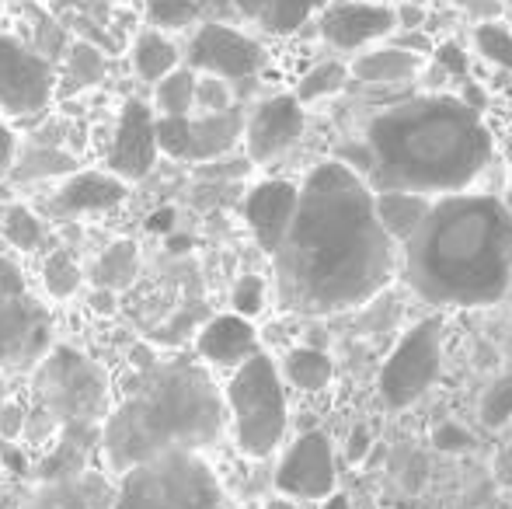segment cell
<instances>
[{"label":"cell","mask_w":512,"mask_h":509,"mask_svg":"<svg viewBox=\"0 0 512 509\" xmlns=\"http://www.w3.org/2000/svg\"><path fill=\"white\" fill-rule=\"evenodd\" d=\"M398 241L377 196L345 161H324L300 185V206L276 248V293L293 314L321 318L363 307L391 283Z\"/></svg>","instance_id":"obj_1"},{"label":"cell","mask_w":512,"mask_h":509,"mask_svg":"<svg viewBox=\"0 0 512 509\" xmlns=\"http://www.w3.org/2000/svg\"><path fill=\"white\" fill-rule=\"evenodd\" d=\"M408 286L436 307H485L512 286V213L495 196L450 192L401 245Z\"/></svg>","instance_id":"obj_2"},{"label":"cell","mask_w":512,"mask_h":509,"mask_svg":"<svg viewBox=\"0 0 512 509\" xmlns=\"http://www.w3.org/2000/svg\"><path fill=\"white\" fill-rule=\"evenodd\" d=\"M366 147L387 189L450 196L488 168L495 140L471 102L422 95L380 112L366 129Z\"/></svg>","instance_id":"obj_3"},{"label":"cell","mask_w":512,"mask_h":509,"mask_svg":"<svg viewBox=\"0 0 512 509\" xmlns=\"http://www.w3.org/2000/svg\"><path fill=\"white\" fill-rule=\"evenodd\" d=\"M227 398L192 360L157 363L143 384L108 415L105 457L115 475L147 464L168 450H206L227 429Z\"/></svg>","instance_id":"obj_4"},{"label":"cell","mask_w":512,"mask_h":509,"mask_svg":"<svg viewBox=\"0 0 512 509\" xmlns=\"http://www.w3.org/2000/svg\"><path fill=\"white\" fill-rule=\"evenodd\" d=\"M112 509H223V489L199 450H168L126 471Z\"/></svg>","instance_id":"obj_5"},{"label":"cell","mask_w":512,"mask_h":509,"mask_svg":"<svg viewBox=\"0 0 512 509\" xmlns=\"http://www.w3.org/2000/svg\"><path fill=\"white\" fill-rule=\"evenodd\" d=\"M227 408L234 419V440L248 457H269L286 436V394L276 363L255 353L234 370L227 384Z\"/></svg>","instance_id":"obj_6"},{"label":"cell","mask_w":512,"mask_h":509,"mask_svg":"<svg viewBox=\"0 0 512 509\" xmlns=\"http://www.w3.org/2000/svg\"><path fill=\"white\" fill-rule=\"evenodd\" d=\"M32 398L35 405L49 408L67 422H102L108 412V377L91 356L81 349L56 346L32 374Z\"/></svg>","instance_id":"obj_7"},{"label":"cell","mask_w":512,"mask_h":509,"mask_svg":"<svg viewBox=\"0 0 512 509\" xmlns=\"http://www.w3.org/2000/svg\"><path fill=\"white\" fill-rule=\"evenodd\" d=\"M443 370V325L425 318L398 342L380 370V394L391 408H408L439 381Z\"/></svg>","instance_id":"obj_8"},{"label":"cell","mask_w":512,"mask_h":509,"mask_svg":"<svg viewBox=\"0 0 512 509\" xmlns=\"http://www.w3.org/2000/svg\"><path fill=\"white\" fill-rule=\"evenodd\" d=\"M60 91L56 63L14 35H0V112L35 116Z\"/></svg>","instance_id":"obj_9"},{"label":"cell","mask_w":512,"mask_h":509,"mask_svg":"<svg viewBox=\"0 0 512 509\" xmlns=\"http://www.w3.org/2000/svg\"><path fill=\"white\" fill-rule=\"evenodd\" d=\"M53 318L28 290L0 297V367L35 370L49 356Z\"/></svg>","instance_id":"obj_10"},{"label":"cell","mask_w":512,"mask_h":509,"mask_svg":"<svg viewBox=\"0 0 512 509\" xmlns=\"http://www.w3.org/2000/svg\"><path fill=\"white\" fill-rule=\"evenodd\" d=\"M189 67L199 74H216L223 81H248L265 67V49L251 35L223 21H206L189 42Z\"/></svg>","instance_id":"obj_11"},{"label":"cell","mask_w":512,"mask_h":509,"mask_svg":"<svg viewBox=\"0 0 512 509\" xmlns=\"http://www.w3.org/2000/svg\"><path fill=\"white\" fill-rule=\"evenodd\" d=\"M276 489L290 499L335 496V454L324 433H307L286 450L276 471Z\"/></svg>","instance_id":"obj_12"},{"label":"cell","mask_w":512,"mask_h":509,"mask_svg":"<svg viewBox=\"0 0 512 509\" xmlns=\"http://www.w3.org/2000/svg\"><path fill=\"white\" fill-rule=\"evenodd\" d=\"M317 28H321L328 46L342 49V53H356V49L391 35L398 28V11L377 4V0H335L321 11Z\"/></svg>","instance_id":"obj_13"},{"label":"cell","mask_w":512,"mask_h":509,"mask_svg":"<svg viewBox=\"0 0 512 509\" xmlns=\"http://www.w3.org/2000/svg\"><path fill=\"white\" fill-rule=\"evenodd\" d=\"M157 116L147 102L140 98H129L122 105L119 126H115V140L108 150V171L126 182L143 178L157 161Z\"/></svg>","instance_id":"obj_14"},{"label":"cell","mask_w":512,"mask_h":509,"mask_svg":"<svg viewBox=\"0 0 512 509\" xmlns=\"http://www.w3.org/2000/svg\"><path fill=\"white\" fill-rule=\"evenodd\" d=\"M304 102L297 95H276L265 98L255 112L248 116L244 129V143H248V157L255 164H265L290 150L304 133Z\"/></svg>","instance_id":"obj_15"},{"label":"cell","mask_w":512,"mask_h":509,"mask_svg":"<svg viewBox=\"0 0 512 509\" xmlns=\"http://www.w3.org/2000/svg\"><path fill=\"white\" fill-rule=\"evenodd\" d=\"M300 206V189L293 182H262L248 192L244 199V220H248L251 234H255L258 248L269 255H276V248L283 245L286 231H290L293 217Z\"/></svg>","instance_id":"obj_16"},{"label":"cell","mask_w":512,"mask_h":509,"mask_svg":"<svg viewBox=\"0 0 512 509\" xmlns=\"http://www.w3.org/2000/svg\"><path fill=\"white\" fill-rule=\"evenodd\" d=\"M126 196V178L112 175V171H74V178H67V185L49 203V217L70 220L88 217V213H108L126 203Z\"/></svg>","instance_id":"obj_17"},{"label":"cell","mask_w":512,"mask_h":509,"mask_svg":"<svg viewBox=\"0 0 512 509\" xmlns=\"http://www.w3.org/2000/svg\"><path fill=\"white\" fill-rule=\"evenodd\" d=\"M115 489L98 471H81L60 482H42L35 492L21 499L18 509H112Z\"/></svg>","instance_id":"obj_18"},{"label":"cell","mask_w":512,"mask_h":509,"mask_svg":"<svg viewBox=\"0 0 512 509\" xmlns=\"http://www.w3.org/2000/svg\"><path fill=\"white\" fill-rule=\"evenodd\" d=\"M105 443L102 422H67L60 426V440L49 457H42L35 478L39 482H60V478H74L88 471V457Z\"/></svg>","instance_id":"obj_19"},{"label":"cell","mask_w":512,"mask_h":509,"mask_svg":"<svg viewBox=\"0 0 512 509\" xmlns=\"http://www.w3.org/2000/svg\"><path fill=\"white\" fill-rule=\"evenodd\" d=\"M258 353V335L244 314H220L199 332V356L213 367H241Z\"/></svg>","instance_id":"obj_20"},{"label":"cell","mask_w":512,"mask_h":509,"mask_svg":"<svg viewBox=\"0 0 512 509\" xmlns=\"http://www.w3.org/2000/svg\"><path fill=\"white\" fill-rule=\"evenodd\" d=\"M244 129H248V119H244L241 109L203 112L199 119L189 116V161H220L223 154L234 150V143L244 136Z\"/></svg>","instance_id":"obj_21"},{"label":"cell","mask_w":512,"mask_h":509,"mask_svg":"<svg viewBox=\"0 0 512 509\" xmlns=\"http://www.w3.org/2000/svg\"><path fill=\"white\" fill-rule=\"evenodd\" d=\"M335 0H234V7L248 21H255L269 35H293L307 25L314 14H321Z\"/></svg>","instance_id":"obj_22"},{"label":"cell","mask_w":512,"mask_h":509,"mask_svg":"<svg viewBox=\"0 0 512 509\" xmlns=\"http://www.w3.org/2000/svg\"><path fill=\"white\" fill-rule=\"evenodd\" d=\"M349 70L363 84H405L422 70V56L411 53L405 46H384V49H370V53H359Z\"/></svg>","instance_id":"obj_23"},{"label":"cell","mask_w":512,"mask_h":509,"mask_svg":"<svg viewBox=\"0 0 512 509\" xmlns=\"http://www.w3.org/2000/svg\"><path fill=\"white\" fill-rule=\"evenodd\" d=\"M133 70L140 81L157 84L178 70V46L168 39V32H157V28H143L133 39Z\"/></svg>","instance_id":"obj_24"},{"label":"cell","mask_w":512,"mask_h":509,"mask_svg":"<svg viewBox=\"0 0 512 509\" xmlns=\"http://www.w3.org/2000/svg\"><path fill=\"white\" fill-rule=\"evenodd\" d=\"M377 210H380V220H384L387 234L405 245L411 234L418 231L422 217L429 213V203H425V196H418V192L384 189L377 196Z\"/></svg>","instance_id":"obj_25"},{"label":"cell","mask_w":512,"mask_h":509,"mask_svg":"<svg viewBox=\"0 0 512 509\" xmlns=\"http://www.w3.org/2000/svg\"><path fill=\"white\" fill-rule=\"evenodd\" d=\"M136 272H140V248H136V241H115V245H108L102 258L95 262L91 279H95V286H105V290L119 293L133 283Z\"/></svg>","instance_id":"obj_26"},{"label":"cell","mask_w":512,"mask_h":509,"mask_svg":"<svg viewBox=\"0 0 512 509\" xmlns=\"http://www.w3.org/2000/svg\"><path fill=\"white\" fill-rule=\"evenodd\" d=\"M105 53L95 42H74L67 49V60H63V84L60 95H70V91H84L91 84L105 81Z\"/></svg>","instance_id":"obj_27"},{"label":"cell","mask_w":512,"mask_h":509,"mask_svg":"<svg viewBox=\"0 0 512 509\" xmlns=\"http://www.w3.org/2000/svg\"><path fill=\"white\" fill-rule=\"evenodd\" d=\"M196 88H199V70L192 67L171 70L164 81L154 84L157 116H189L196 109Z\"/></svg>","instance_id":"obj_28"},{"label":"cell","mask_w":512,"mask_h":509,"mask_svg":"<svg viewBox=\"0 0 512 509\" xmlns=\"http://www.w3.org/2000/svg\"><path fill=\"white\" fill-rule=\"evenodd\" d=\"M77 157H70L60 147H28L25 154L14 161L11 175L18 182H35V178H56V175H74Z\"/></svg>","instance_id":"obj_29"},{"label":"cell","mask_w":512,"mask_h":509,"mask_svg":"<svg viewBox=\"0 0 512 509\" xmlns=\"http://www.w3.org/2000/svg\"><path fill=\"white\" fill-rule=\"evenodd\" d=\"M283 374H286V381L293 387H300V391H321V387L331 384L335 367H331V360L321 349H293L283 363Z\"/></svg>","instance_id":"obj_30"},{"label":"cell","mask_w":512,"mask_h":509,"mask_svg":"<svg viewBox=\"0 0 512 509\" xmlns=\"http://www.w3.org/2000/svg\"><path fill=\"white\" fill-rule=\"evenodd\" d=\"M203 7L196 0H143V21L157 32H185L196 25Z\"/></svg>","instance_id":"obj_31"},{"label":"cell","mask_w":512,"mask_h":509,"mask_svg":"<svg viewBox=\"0 0 512 509\" xmlns=\"http://www.w3.org/2000/svg\"><path fill=\"white\" fill-rule=\"evenodd\" d=\"M42 279H46L49 297L67 300V297H74L77 286H81V269H77L74 255H70L67 248H56V252H49V258H46Z\"/></svg>","instance_id":"obj_32"},{"label":"cell","mask_w":512,"mask_h":509,"mask_svg":"<svg viewBox=\"0 0 512 509\" xmlns=\"http://www.w3.org/2000/svg\"><path fill=\"white\" fill-rule=\"evenodd\" d=\"M352 70L342 67V63H317L314 70H307L304 81L297 88V98L300 102H317V98H328V95H338L349 81Z\"/></svg>","instance_id":"obj_33"},{"label":"cell","mask_w":512,"mask_h":509,"mask_svg":"<svg viewBox=\"0 0 512 509\" xmlns=\"http://www.w3.org/2000/svg\"><path fill=\"white\" fill-rule=\"evenodd\" d=\"M478 415L485 429H502L512 419V370L488 384V391L481 394Z\"/></svg>","instance_id":"obj_34"},{"label":"cell","mask_w":512,"mask_h":509,"mask_svg":"<svg viewBox=\"0 0 512 509\" xmlns=\"http://www.w3.org/2000/svg\"><path fill=\"white\" fill-rule=\"evenodd\" d=\"M474 46H478V53L485 56L488 63H495V67L512 74V32L506 25H499V21H481V25L474 28Z\"/></svg>","instance_id":"obj_35"},{"label":"cell","mask_w":512,"mask_h":509,"mask_svg":"<svg viewBox=\"0 0 512 509\" xmlns=\"http://www.w3.org/2000/svg\"><path fill=\"white\" fill-rule=\"evenodd\" d=\"M4 238L11 241L18 252H35L42 245V224L35 220L32 210L25 206H11L4 217Z\"/></svg>","instance_id":"obj_36"},{"label":"cell","mask_w":512,"mask_h":509,"mask_svg":"<svg viewBox=\"0 0 512 509\" xmlns=\"http://www.w3.org/2000/svg\"><path fill=\"white\" fill-rule=\"evenodd\" d=\"M196 109L199 112H227V109H234L230 81H223V77H216V74H199Z\"/></svg>","instance_id":"obj_37"},{"label":"cell","mask_w":512,"mask_h":509,"mask_svg":"<svg viewBox=\"0 0 512 509\" xmlns=\"http://www.w3.org/2000/svg\"><path fill=\"white\" fill-rule=\"evenodd\" d=\"M230 304H234L237 314H244V318H255V314H262L265 307V279L262 276H241L234 283V293H230Z\"/></svg>","instance_id":"obj_38"},{"label":"cell","mask_w":512,"mask_h":509,"mask_svg":"<svg viewBox=\"0 0 512 509\" xmlns=\"http://www.w3.org/2000/svg\"><path fill=\"white\" fill-rule=\"evenodd\" d=\"M60 433V419H56L49 408L35 405L28 408V419H25V433H21V440L32 443V447H42V443L49 440V436Z\"/></svg>","instance_id":"obj_39"},{"label":"cell","mask_w":512,"mask_h":509,"mask_svg":"<svg viewBox=\"0 0 512 509\" xmlns=\"http://www.w3.org/2000/svg\"><path fill=\"white\" fill-rule=\"evenodd\" d=\"M39 25H35V32H39V42H35V49L39 53H46L49 60H56V56L67 49V35H63V28L56 25V21H49V18H35Z\"/></svg>","instance_id":"obj_40"},{"label":"cell","mask_w":512,"mask_h":509,"mask_svg":"<svg viewBox=\"0 0 512 509\" xmlns=\"http://www.w3.org/2000/svg\"><path fill=\"white\" fill-rule=\"evenodd\" d=\"M25 419H28V408L18 405V401L0 405V436H4V440H21V433H25Z\"/></svg>","instance_id":"obj_41"},{"label":"cell","mask_w":512,"mask_h":509,"mask_svg":"<svg viewBox=\"0 0 512 509\" xmlns=\"http://www.w3.org/2000/svg\"><path fill=\"white\" fill-rule=\"evenodd\" d=\"M436 63H439V70L450 74V77L467 74V53L457 46V42H443V46H436Z\"/></svg>","instance_id":"obj_42"},{"label":"cell","mask_w":512,"mask_h":509,"mask_svg":"<svg viewBox=\"0 0 512 509\" xmlns=\"http://www.w3.org/2000/svg\"><path fill=\"white\" fill-rule=\"evenodd\" d=\"M432 443H436L439 450H467L471 447V433H467L464 426H457V422H443V426L432 433Z\"/></svg>","instance_id":"obj_43"},{"label":"cell","mask_w":512,"mask_h":509,"mask_svg":"<svg viewBox=\"0 0 512 509\" xmlns=\"http://www.w3.org/2000/svg\"><path fill=\"white\" fill-rule=\"evenodd\" d=\"M14 161H18V140H14L11 126L0 123V178L11 175Z\"/></svg>","instance_id":"obj_44"},{"label":"cell","mask_w":512,"mask_h":509,"mask_svg":"<svg viewBox=\"0 0 512 509\" xmlns=\"http://www.w3.org/2000/svg\"><path fill=\"white\" fill-rule=\"evenodd\" d=\"M25 290V276L18 272V265L7 262V258H0V297H7V293H21Z\"/></svg>","instance_id":"obj_45"},{"label":"cell","mask_w":512,"mask_h":509,"mask_svg":"<svg viewBox=\"0 0 512 509\" xmlns=\"http://www.w3.org/2000/svg\"><path fill=\"white\" fill-rule=\"evenodd\" d=\"M91 307H95L98 314H112L115 311V290H105V286H95L91 290V300H88Z\"/></svg>","instance_id":"obj_46"},{"label":"cell","mask_w":512,"mask_h":509,"mask_svg":"<svg viewBox=\"0 0 512 509\" xmlns=\"http://www.w3.org/2000/svg\"><path fill=\"white\" fill-rule=\"evenodd\" d=\"M425 25V11L422 7H398V28H418Z\"/></svg>","instance_id":"obj_47"},{"label":"cell","mask_w":512,"mask_h":509,"mask_svg":"<svg viewBox=\"0 0 512 509\" xmlns=\"http://www.w3.org/2000/svg\"><path fill=\"white\" fill-rule=\"evenodd\" d=\"M366 450H370V433H366V429H356V433H352V443H349V461H363Z\"/></svg>","instance_id":"obj_48"},{"label":"cell","mask_w":512,"mask_h":509,"mask_svg":"<svg viewBox=\"0 0 512 509\" xmlns=\"http://www.w3.org/2000/svg\"><path fill=\"white\" fill-rule=\"evenodd\" d=\"M499 475H502V482L512 485V447L499 454Z\"/></svg>","instance_id":"obj_49"},{"label":"cell","mask_w":512,"mask_h":509,"mask_svg":"<svg viewBox=\"0 0 512 509\" xmlns=\"http://www.w3.org/2000/svg\"><path fill=\"white\" fill-rule=\"evenodd\" d=\"M171 220H175V213H171V210L154 213V217H150V227H154V231H157V227H161V231H168V227H171Z\"/></svg>","instance_id":"obj_50"},{"label":"cell","mask_w":512,"mask_h":509,"mask_svg":"<svg viewBox=\"0 0 512 509\" xmlns=\"http://www.w3.org/2000/svg\"><path fill=\"white\" fill-rule=\"evenodd\" d=\"M324 509H352V506H349V499L338 496V492H335V496H328V503H324Z\"/></svg>","instance_id":"obj_51"},{"label":"cell","mask_w":512,"mask_h":509,"mask_svg":"<svg viewBox=\"0 0 512 509\" xmlns=\"http://www.w3.org/2000/svg\"><path fill=\"white\" fill-rule=\"evenodd\" d=\"M265 509H297V503H293V499L286 496V499H272V503L265 506Z\"/></svg>","instance_id":"obj_52"},{"label":"cell","mask_w":512,"mask_h":509,"mask_svg":"<svg viewBox=\"0 0 512 509\" xmlns=\"http://www.w3.org/2000/svg\"><path fill=\"white\" fill-rule=\"evenodd\" d=\"M0 405H7V381H0Z\"/></svg>","instance_id":"obj_53"}]
</instances>
